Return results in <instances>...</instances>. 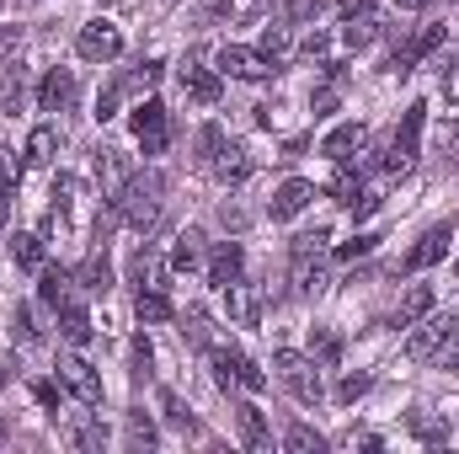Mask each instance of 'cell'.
I'll return each mask as SVG.
<instances>
[{
    "label": "cell",
    "mask_w": 459,
    "mask_h": 454,
    "mask_svg": "<svg viewBox=\"0 0 459 454\" xmlns=\"http://www.w3.org/2000/svg\"><path fill=\"white\" fill-rule=\"evenodd\" d=\"M310 108H316V113H332V108H337V86H321V92L310 97Z\"/></svg>",
    "instance_id": "681fc988"
},
{
    "label": "cell",
    "mask_w": 459,
    "mask_h": 454,
    "mask_svg": "<svg viewBox=\"0 0 459 454\" xmlns=\"http://www.w3.org/2000/svg\"><path fill=\"white\" fill-rule=\"evenodd\" d=\"M59 380H65V390H70L81 406H102V374H97L81 353H65V358H59Z\"/></svg>",
    "instance_id": "5b68a950"
},
{
    "label": "cell",
    "mask_w": 459,
    "mask_h": 454,
    "mask_svg": "<svg viewBox=\"0 0 459 454\" xmlns=\"http://www.w3.org/2000/svg\"><path fill=\"white\" fill-rule=\"evenodd\" d=\"M182 92L193 102H214L220 97V70H204V65H182Z\"/></svg>",
    "instance_id": "ac0fdd59"
},
{
    "label": "cell",
    "mask_w": 459,
    "mask_h": 454,
    "mask_svg": "<svg viewBox=\"0 0 459 454\" xmlns=\"http://www.w3.org/2000/svg\"><path fill=\"white\" fill-rule=\"evenodd\" d=\"M235 385H240V390H267V374H262L251 358H240V374H235Z\"/></svg>",
    "instance_id": "ab89813d"
},
{
    "label": "cell",
    "mask_w": 459,
    "mask_h": 454,
    "mask_svg": "<svg viewBox=\"0 0 459 454\" xmlns=\"http://www.w3.org/2000/svg\"><path fill=\"white\" fill-rule=\"evenodd\" d=\"M97 182H102V198H108V204L123 198V188L134 182V171H128V155H123V150H97Z\"/></svg>",
    "instance_id": "30bf717a"
},
{
    "label": "cell",
    "mask_w": 459,
    "mask_h": 454,
    "mask_svg": "<svg viewBox=\"0 0 459 454\" xmlns=\"http://www.w3.org/2000/svg\"><path fill=\"white\" fill-rule=\"evenodd\" d=\"M16 182H22V161H16V150H5V144H0V188L11 193Z\"/></svg>",
    "instance_id": "f35d334b"
},
{
    "label": "cell",
    "mask_w": 459,
    "mask_h": 454,
    "mask_svg": "<svg viewBox=\"0 0 459 454\" xmlns=\"http://www.w3.org/2000/svg\"><path fill=\"white\" fill-rule=\"evenodd\" d=\"M332 193H337V204H347V209H352V204H358V198H363V177H358V171H352V166H337V177H332Z\"/></svg>",
    "instance_id": "83f0119b"
},
{
    "label": "cell",
    "mask_w": 459,
    "mask_h": 454,
    "mask_svg": "<svg viewBox=\"0 0 459 454\" xmlns=\"http://www.w3.org/2000/svg\"><path fill=\"white\" fill-rule=\"evenodd\" d=\"M326 48H332V38H326V32H321V27H316V32H310V38H305V54H310V59H321V54H326Z\"/></svg>",
    "instance_id": "7dc6e473"
},
{
    "label": "cell",
    "mask_w": 459,
    "mask_h": 454,
    "mask_svg": "<svg viewBox=\"0 0 459 454\" xmlns=\"http://www.w3.org/2000/svg\"><path fill=\"white\" fill-rule=\"evenodd\" d=\"M352 150H363V123H337V128L321 139V155H326V161H337V166L352 161Z\"/></svg>",
    "instance_id": "9a60e30c"
},
{
    "label": "cell",
    "mask_w": 459,
    "mask_h": 454,
    "mask_svg": "<svg viewBox=\"0 0 459 454\" xmlns=\"http://www.w3.org/2000/svg\"><path fill=\"white\" fill-rule=\"evenodd\" d=\"M395 5H401V11H422L428 0H395Z\"/></svg>",
    "instance_id": "6f0895ef"
},
{
    "label": "cell",
    "mask_w": 459,
    "mask_h": 454,
    "mask_svg": "<svg viewBox=\"0 0 459 454\" xmlns=\"http://www.w3.org/2000/svg\"><path fill=\"white\" fill-rule=\"evenodd\" d=\"M225 310H230L235 327H256V310H262V305H256V294L235 278V284H225Z\"/></svg>",
    "instance_id": "e0dca14e"
},
{
    "label": "cell",
    "mask_w": 459,
    "mask_h": 454,
    "mask_svg": "<svg viewBox=\"0 0 459 454\" xmlns=\"http://www.w3.org/2000/svg\"><path fill=\"white\" fill-rule=\"evenodd\" d=\"M220 144H225V134H220V128L209 123V128L198 134V161H204V166H214V155H220Z\"/></svg>",
    "instance_id": "74e56055"
},
{
    "label": "cell",
    "mask_w": 459,
    "mask_h": 454,
    "mask_svg": "<svg viewBox=\"0 0 459 454\" xmlns=\"http://www.w3.org/2000/svg\"><path fill=\"white\" fill-rule=\"evenodd\" d=\"M32 396H38V401H43V406H59V390H54V385H48V380H38V385H32Z\"/></svg>",
    "instance_id": "816d5d0a"
},
{
    "label": "cell",
    "mask_w": 459,
    "mask_h": 454,
    "mask_svg": "<svg viewBox=\"0 0 459 454\" xmlns=\"http://www.w3.org/2000/svg\"><path fill=\"white\" fill-rule=\"evenodd\" d=\"M16 43H22V27H0V59H11Z\"/></svg>",
    "instance_id": "f907efd6"
},
{
    "label": "cell",
    "mask_w": 459,
    "mask_h": 454,
    "mask_svg": "<svg viewBox=\"0 0 459 454\" xmlns=\"http://www.w3.org/2000/svg\"><path fill=\"white\" fill-rule=\"evenodd\" d=\"M27 161H32V166H48V161H54V128H48V123H38V128L27 134Z\"/></svg>",
    "instance_id": "f1b7e54d"
},
{
    "label": "cell",
    "mask_w": 459,
    "mask_h": 454,
    "mask_svg": "<svg viewBox=\"0 0 459 454\" xmlns=\"http://www.w3.org/2000/svg\"><path fill=\"white\" fill-rule=\"evenodd\" d=\"M273 369H278V380H283L299 401H310V406L321 401V363H316V358L283 347V353H273Z\"/></svg>",
    "instance_id": "3957f363"
},
{
    "label": "cell",
    "mask_w": 459,
    "mask_h": 454,
    "mask_svg": "<svg viewBox=\"0 0 459 454\" xmlns=\"http://www.w3.org/2000/svg\"><path fill=\"white\" fill-rule=\"evenodd\" d=\"M65 294H70V273H65V267H43L38 300H43V305H65Z\"/></svg>",
    "instance_id": "484cf974"
},
{
    "label": "cell",
    "mask_w": 459,
    "mask_h": 454,
    "mask_svg": "<svg viewBox=\"0 0 459 454\" xmlns=\"http://www.w3.org/2000/svg\"><path fill=\"white\" fill-rule=\"evenodd\" d=\"M134 310H139V321H150V327H160V321H171V300H166L160 289H139V300H134Z\"/></svg>",
    "instance_id": "cb8c5ba5"
},
{
    "label": "cell",
    "mask_w": 459,
    "mask_h": 454,
    "mask_svg": "<svg viewBox=\"0 0 459 454\" xmlns=\"http://www.w3.org/2000/svg\"><path fill=\"white\" fill-rule=\"evenodd\" d=\"M209 363H214V380L230 390L235 374H240V353H235V347H209Z\"/></svg>",
    "instance_id": "f546056e"
},
{
    "label": "cell",
    "mask_w": 459,
    "mask_h": 454,
    "mask_svg": "<svg viewBox=\"0 0 459 454\" xmlns=\"http://www.w3.org/2000/svg\"><path fill=\"white\" fill-rule=\"evenodd\" d=\"M75 444H81V450H102V444H108V433H102L97 423H81V428H75Z\"/></svg>",
    "instance_id": "b9f144b4"
},
{
    "label": "cell",
    "mask_w": 459,
    "mask_h": 454,
    "mask_svg": "<svg viewBox=\"0 0 459 454\" xmlns=\"http://www.w3.org/2000/svg\"><path fill=\"white\" fill-rule=\"evenodd\" d=\"M160 70H166V65H160V59H144V65H139V75H134V81H139V86H155V81H160Z\"/></svg>",
    "instance_id": "c3c4849f"
},
{
    "label": "cell",
    "mask_w": 459,
    "mask_h": 454,
    "mask_svg": "<svg viewBox=\"0 0 459 454\" xmlns=\"http://www.w3.org/2000/svg\"><path fill=\"white\" fill-rule=\"evenodd\" d=\"M81 284H86L91 294H108V289H113V262H108V251H91V257H86Z\"/></svg>",
    "instance_id": "7402d4cb"
},
{
    "label": "cell",
    "mask_w": 459,
    "mask_h": 454,
    "mask_svg": "<svg viewBox=\"0 0 459 454\" xmlns=\"http://www.w3.org/2000/svg\"><path fill=\"white\" fill-rule=\"evenodd\" d=\"M113 108H117V92H102V97H97V118L108 123V118H113Z\"/></svg>",
    "instance_id": "f5cc1de1"
},
{
    "label": "cell",
    "mask_w": 459,
    "mask_h": 454,
    "mask_svg": "<svg viewBox=\"0 0 459 454\" xmlns=\"http://www.w3.org/2000/svg\"><path fill=\"white\" fill-rule=\"evenodd\" d=\"M59 332H65V342L81 347V342L91 337V316H86L81 305H59Z\"/></svg>",
    "instance_id": "d4e9b609"
},
{
    "label": "cell",
    "mask_w": 459,
    "mask_h": 454,
    "mask_svg": "<svg viewBox=\"0 0 459 454\" xmlns=\"http://www.w3.org/2000/svg\"><path fill=\"white\" fill-rule=\"evenodd\" d=\"M22 97H27V86H22V70H11V75L0 81V108H5V113H16V108H22Z\"/></svg>",
    "instance_id": "e575fe53"
},
{
    "label": "cell",
    "mask_w": 459,
    "mask_h": 454,
    "mask_svg": "<svg viewBox=\"0 0 459 454\" xmlns=\"http://www.w3.org/2000/svg\"><path fill=\"white\" fill-rule=\"evenodd\" d=\"M422 118H428L422 102H411V108L401 113V128L390 134V150H385V171H411V161H417V139H422Z\"/></svg>",
    "instance_id": "277c9868"
},
{
    "label": "cell",
    "mask_w": 459,
    "mask_h": 454,
    "mask_svg": "<svg viewBox=\"0 0 459 454\" xmlns=\"http://www.w3.org/2000/svg\"><path fill=\"white\" fill-rule=\"evenodd\" d=\"M411 433L428 439V444H449V423L438 428V423H428V417H411Z\"/></svg>",
    "instance_id": "60d3db41"
},
{
    "label": "cell",
    "mask_w": 459,
    "mask_h": 454,
    "mask_svg": "<svg viewBox=\"0 0 459 454\" xmlns=\"http://www.w3.org/2000/svg\"><path fill=\"white\" fill-rule=\"evenodd\" d=\"M11 257H16L22 267H43V235H32V230L16 235V240H11Z\"/></svg>",
    "instance_id": "4dcf8cb0"
},
{
    "label": "cell",
    "mask_w": 459,
    "mask_h": 454,
    "mask_svg": "<svg viewBox=\"0 0 459 454\" xmlns=\"http://www.w3.org/2000/svg\"><path fill=\"white\" fill-rule=\"evenodd\" d=\"M449 240H455V225H433L406 257H401V273H422V267L444 262V257H449Z\"/></svg>",
    "instance_id": "9c48e42d"
},
{
    "label": "cell",
    "mask_w": 459,
    "mask_h": 454,
    "mask_svg": "<svg viewBox=\"0 0 459 454\" xmlns=\"http://www.w3.org/2000/svg\"><path fill=\"white\" fill-rule=\"evenodd\" d=\"M5 439H11V423H5V417H0V444H5Z\"/></svg>",
    "instance_id": "680465c9"
},
{
    "label": "cell",
    "mask_w": 459,
    "mask_h": 454,
    "mask_svg": "<svg viewBox=\"0 0 459 454\" xmlns=\"http://www.w3.org/2000/svg\"><path fill=\"white\" fill-rule=\"evenodd\" d=\"M235 423H240V444H246L251 454H267V450H273V433H267V417H262V412H256L251 401H240V406H235Z\"/></svg>",
    "instance_id": "7c38bea8"
},
{
    "label": "cell",
    "mask_w": 459,
    "mask_h": 454,
    "mask_svg": "<svg viewBox=\"0 0 459 454\" xmlns=\"http://www.w3.org/2000/svg\"><path fill=\"white\" fill-rule=\"evenodd\" d=\"M283 450H289V454H321V450H326V439H321L316 428H305V423H294V428L283 433Z\"/></svg>",
    "instance_id": "4316f807"
},
{
    "label": "cell",
    "mask_w": 459,
    "mask_h": 454,
    "mask_svg": "<svg viewBox=\"0 0 459 454\" xmlns=\"http://www.w3.org/2000/svg\"><path fill=\"white\" fill-rule=\"evenodd\" d=\"M171 267H177V273L204 267V246H198V235H193V230H182V235H177V246H171Z\"/></svg>",
    "instance_id": "603a6c76"
},
{
    "label": "cell",
    "mask_w": 459,
    "mask_h": 454,
    "mask_svg": "<svg viewBox=\"0 0 459 454\" xmlns=\"http://www.w3.org/2000/svg\"><path fill=\"white\" fill-rule=\"evenodd\" d=\"M70 97H75V81H70V70H48V81H43V92H38V108H43V113H59Z\"/></svg>",
    "instance_id": "d6986e66"
},
{
    "label": "cell",
    "mask_w": 459,
    "mask_h": 454,
    "mask_svg": "<svg viewBox=\"0 0 459 454\" xmlns=\"http://www.w3.org/2000/svg\"><path fill=\"white\" fill-rule=\"evenodd\" d=\"M11 220V204H5V188H0V225Z\"/></svg>",
    "instance_id": "9f6ffc18"
},
{
    "label": "cell",
    "mask_w": 459,
    "mask_h": 454,
    "mask_svg": "<svg viewBox=\"0 0 459 454\" xmlns=\"http://www.w3.org/2000/svg\"><path fill=\"white\" fill-rule=\"evenodd\" d=\"M214 177H220V182H246V177H251V155H246L240 144H220V155H214Z\"/></svg>",
    "instance_id": "ffe728a7"
},
{
    "label": "cell",
    "mask_w": 459,
    "mask_h": 454,
    "mask_svg": "<svg viewBox=\"0 0 459 454\" xmlns=\"http://www.w3.org/2000/svg\"><path fill=\"white\" fill-rule=\"evenodd\" d=\"M374 240H379V235H358V240H342V246H337V257H363V251H374Z\"/></svg>",
    "instance_id": "f6af8a7d"
},
{
    "label": "cell",
    "mask_w": 459,
    "mask_h": 454,
    "mask_svg": "<svg viewBox=\"0 0 459 454\" xmlns=\"http://www.w3.org/2000/svg\"><path fill=\"white\" fill-rule=\"evenodd\" d=\"M444 97H449V108H459V54L449 59V70H444Z\"/></svg>",
    "instance_id": "ee69618b"
},
{
    "label": "cell",
    "mask_w": 459,
    "mask_h": 454,
    "mask_svg": "<svg viewBox=\"0 0 459 454\" xmlns=\"http://www.w3.org/2000/svg\"><path fill=\"white\" fill-rule=\"evenodd\" d=\"M433 305H438V300H433V289H428V284H411V289H406V300H401V310H395V327H417V321H428V316H433Z\"/></svg>",
    "instance_id": "2e32d148"
},
{
    "label": "cell",
    "mask_w": 459,
    "mask_h": 454,
    "mask_svg": "<svg viewBox=\"0 0 459 454\" xmlns=\"http://www.w3.org/2000/svg\"><path fill=\"white\" fill-rule=\"evenodd\" d=\"M342 38H347V48H368V43L379 38V22H374V16H352Z\"/></svg>",
    "instance_id": "d6a6232c"
},
{
    "label": "cell",
    "mask_w": 459,
    "mask_h": 454,
    "mask_svg": "<svg viewBox=\"0 0 459 454\" xmlns=\"http://www.w3.org/2000/svg\"><path fill=\"white\" fill-rule=\"evenodd\" d=\"M214 65H220V75H235V81H267L278 70L262 48H240V43H225Z\"/></svg>",
    "instance_id": "ba28073f"
},
{
    "label": "cell",
    "mask_w": 459,
    "mask_h": 454,
    "mask_svg": "<svg viewBox=\"0 0 459 454\" xmlns=\"http://www.w3.org/2000/svg\"><path fill=\"white\" fill-rule=\"evenodd\" d=\"M310 198H316V188H310L305 177H289V182L273 193V220H294V214H305Z\"/></svg>",
    "instance_id": "8fae6325"
},
{
    "label": "cell",
    "mask_w": 459,
    "mask_h": 454,
    "mask_svg": "<svg viewBox=\"0 0 459 454\" xmlns=\"http://www.w3.org/2000/svg\"><path fill=\"white\" fill-rule=\"evenodd\" d=\"M117 214L128 220V230H144L160 220V177H134L128 188H123V198H117Z\"/></svg>",
    "instance_id": "7a4b0ae2"
},
{
    "label": "cell",
    "mask_w": 459,
    "mask_h": 454,
    "mask_svg": "<svg viewBox=\"0 0 459 454\" xmlns=\"http://www.w3.org/2000/svg\"><path fill=\"white\" fill-rule=\"evenodd\" d=\"M433 358H438V369H459V332H449V337H444V347H438Z\"/></svg>",
    "instance_id": "7bdbcfd3"
},
{
    "label": "cell",
    "mask_w": 459,
    "mask_h": 454,
    "mask_svg": "<svg viewBox=\"0 0 459 454\" xmlns=\"http://www.w3.org/2000/svg\"><path fill=\"white\" fill-rule=\"evenodd\" d=\"M75 48H81V59H91V65H108V59H117V54H123V32H117L108 16H97V22H86V27H81Z\"/></svg>",
    "instance_id": "52a82bcc"
},
{
    "label": "cell",
    "mask_w": 459,
    "mask_h": 454,
    "mask_svg": "<svg viewBox=\"0 0 459 454\" xmlns=\"http://www.w3.org/2000/svg\"><path fill=\"white\" fill-rule=\"evenodd\" d=\"M337 11H342V22H352V16H368L374 0H337Z\"/></svg>",
    "instance_id": "bcb514c9"
},
{
    "label": "cell",
    "mask_w": 459,
    "mask_h": 454,
    "mask_svg": "<svg viewBox=\"0 0 459 454\" xmlns=\"http://www.w3.org/2000/svg\"><path fill=\"white\" fill-rule=\"evenodd\" d=\"M16 337L32 342V321H27V310H16Z\"/></svg>",
    "instance_id": "11a10c76"
},
{
    "label": "cell",
    "mask_w": 459,
    "mask_h": 454,
    "mask_svg": "<svg viewBox=\"0 0 459 454\" xmlns=\"http://www.w3.org/2000/svg\"><path fill=\"white\" fill-rule=\"evenodd\" d=\"M128 123H134V139L144 144V155H160V150H166V139H171V113H166L155 97H150V102H139Z\"/></svg>",
    "instance_id": "8992f818"
},
{
    "label": "cell",
    "mask_w": 459,
    "mask_h": 454,
    "mask_svg": "<svg viewBox=\"0 0 459 454\" xmlns=\"http://www.w3.org/2000/svg\"><path fill=\"white\" fill-rule=\"evenodd\" d=\"M128 444H134V450H150V444H155V423H150L144 412L128 417Z\"/></svg>",
    "instance_id": "d590c367"
},
{
    "label": "cell",
    "mask_w": 459,
    "mask_h": 454,
    "mask_svg": "<svg viewBox=\"0 0 459 454\" xmlns=\"http://www.w3.org/2000/svg\"><path fill=\"white\" fill-rule=\"evenodd\" d=\"M337 353H342V342H337V337H321V363H337Z\"/></svg>",
    "instance_id": "db71d44e"
},
{
    "label": "cell",
    "mask_w": 459,
    "mask_h": 454,
    "mask_svg": "<svg viewBox=\"0 0 459 454\" xmlns=\"http://www.w3.org/2000/svg\"><path fill=\"white\" fill-rule=\"evenodd\" d=\"M256 5H262V0H214V5H209V16H214V22H246Z\"/></svg>",
    "instance_id": "836d02e7"
},
{
    "label": "cell",
    "mask_w": 459,
    "mask_h": 454,
    "mask_svg": "<svg viewBox=\"0 0 459 454\" xmlns=\"http://www.w3.org/2000/svg\"><path fill=\"white\" fill-rule=\"evenodd\" d=\"M326 230H305V235H294V251H289V262H294V289L299 294H321L326 289Z\"/></svg>",
    "instance_id": "6da1fadb"
},
{
    "label": "cell",
    "mask_w": 459,
    "mask_h": 454,
    "mask_svg": "<svg viewBox=\"0 0 459 454\" xmlns=\"http://www.w3.org/2000/svg\"><path fill=\"white\" fill-rule=\"evenodd\" d=\"M240 267H246V251H240V240H220V251L209 257V284L214 289H225L240 278Z\"/></svg>",
    "instance_id": "4fadbf2b"
},
{
    "label": "cell",
    "mask_w": 459,
    "mask_h": 454,
    "mask_svg": "<svg viewBox=\"0 0 459 454\" xmlns=\"http://www.w3.org/2000/svg\"><path fill=\"white\" fill-rule=\"evenodd\" d=\"M332 0H278V16L283 22H316Z\"/></svg>",
    "instance_id": "1f68e13d"
},
{
    "label": "cell",
    "mask_w": 459,
    "mask_h": 454,
    "mask_svg": "<svg viewBox=\"0 0 459 454\" xmlns=\"http://www.w3.org/2000/svg\"><path fill=\"white\" fill-rule=\"evenodd\" d=\"M262 54H267V59H273V65H283V59H289V54H294V32H289V27H283V16H278V22H267V27H262Z\"/></svg>",
    "instance_id": "44dd1931"
},
{
    "label": "cell",
    "mask_w": 459,
    "mask_h": 454,
    "mask_svg": "<svg viewBox=\"0 0 459 454\" xmlns=\"http://www.w3.org/2000/svg\"><path fill=\"white\" fill-rule=\"evenodd\" d=\"M368 385H374L368 374H347L342 385H337V401H342V406H352L358 396H368Z\"/></svg>",
    "instance_id": "8d00e7d4"
},
{
    "label": "cell",
    "mask_w": 459,
    "mask_h": 454,
    "mask_svg": "<svg viewBox=\"0 0 459 454\" xmlns=\"http://www.w3.org/2000/svg\"><path fill=\"white\" fill-rule=\"evenodd\" d=\"M455 327H459V316H433V321H428L417 337L406 342V358H433V353L444 347V337H449Z\"/></svg>",
    "instance_id": "5bb4252c"
}]
</instances>
